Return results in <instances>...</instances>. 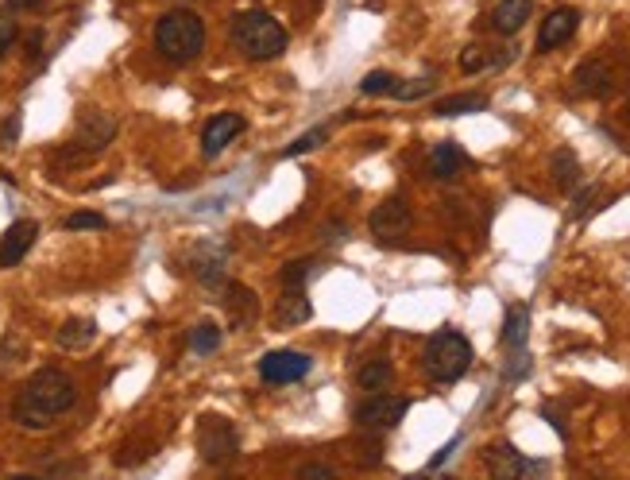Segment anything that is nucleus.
I'll return each instance as SVG.
<instances>
[{
	"instance_id": "obj_1",
	"label": "nucleus",
	"mask_w": 630,
	"mask_h": 480,
	"mask_svg": "<svg viewBox=\"0 0 630 480\" xmlns=\"http://www.w3.org/2000/svg\"><path fill=\"white\" fill-rule=\"evenodd\" d=\"M74 403H78L74 380H70L66 372H58V368H39L28 384H24V391H20V399H16V407H12V419L20 422L24 430H47V426H55L58 415H66Z\"/></svg>"
},
{
	"instance_id": "obj_2",
	"label": "nucleus",
	"mask_w": 630,
	"mask_h": 480,
	"mask_svg": "<svg viewBox=\"0 0 630 480\" xmlns=\"http://www.w3.org/2000/svg\"><path fill=\"white\" fill-rule=\"evenodd\" d=\"M232 47L252 62H267V59H279L287 51V31L275 16L267 12H236L232 16V28H229Z\"/></svg>"
},
{
	"instance_id": "obj_3",
	"label": "nucleus",
	"mask_w": 630,
	"mask_h": 480,
	"mask_svg": "<svg viewBox=\"0 0 630 480\" xmlns=\"http://www.w3.org/2000/svg\"><path fill=\"white\" fill-rule=\"evenodd\" d=\"M155 47L171 62H194L205 51V24L190 8H171L155 24Z\"/></svg>"
},
{
	"instance_id": "obj_4",
	"label": "nucleus",
	"mask_w": 630,
	"mask_h": 480,
	"mask_svg": "<svg viewBox=\"0 0 630 480\" xmlns=\"http://www.w3.org/2000/svg\"><path fill=\"white\" fill-rule=\"evenodd\" d=\"M472 368V345L457 330H441L426 345V372L437 384H457L460 376Z\"/></svg>"
},
{
	"instance_id": "obj_5",
	"label": "nucleus",
	"mask_w": 630,
	"mask_h": 480,
	"mask_svg": "<svg viewBox=\"0 0 630 480\" xmlns=\"http://www.w3.org/2000/svg\"><path fill=\"white\" fill-rule=\"evenodd\" d=\"M198 453L205 465H229L232 457L240 453V434L229 419L221 415H205L198 422Z\"/></svg>"
},
{
	"instance_id": "obj_6",
	"label": "nucleus",
	"mask_w": 630,
	"mask_h": 480,
	"mask_svg": "<svg viewBox=\"0 0 630 480\" xmlns=\"http://www.w3.org/2000/svg\"><path fill=\"white\" fill-rule=\"evenodd\" d=\"M406 411H410V399H402V395H372V399H364L360 407H356V426L360 430H391V426H399L406 419Z\"/></svg>"
},
{
	"instance_id": "obj_7",
	"label": "nucleus",
	"mask_w": 630,
	"mask_h": 480,
	"mask_svg": "<svg viewBox=\"0 0 630 480\" xmlns=\"http://www.w3.org/2000/svg\"><path fill=\"white\" fill-rule=\"evenodd\" d=\"M310 368H314V360L298 349H275V353L259 357V376L267 384H298Z\"/></svg>"
},
{
	"instance_id": "obj_8",
	"label": "nucleus",
	"mask_w": 630,
	"mask_h": 480,
	"mask_svg": "<svg viewBox=\"0 0 630 480\" xmlns=\"http://www.w3.org/2000/svg\"><path fill=\"white\" fill-rule=\"evenodd\" d=\"M116 136V120L109 113H101V109H86L82 117H78V136H74V148L82 151V155H97V151H105L113 144Z\"/></svg>"
},
{
	"instance_id": "obj_9",
	"label": "nucleus",
	"mask_w": 630,
	"mask_h": 480,
	"mask_svg": "<svg viewBox=\"0 0 630 480\" xmlns=\"http://www.w3.org/2000/svg\"><path fill=\"white\" fill-rule=\"evenodd\" d=\"M368 225H372V233L379 240H402L410 233L414 217H410V206H406L402 198H387V202H379L372 210Z\"/></svg>"
},
{
	"instance_id": "obj_10",
	"label": "nucleus",
	"mask_w": 630,
	"mask_h": 480,
	"mask_svg": "<svg viewBox=\"0 0 630 480\" xmlns=\"http://www.w3.org/2000/svg\"><path fill=\"white\" fill-rule=\"evenodd\" d=\"M240 132H244V117H240V113H217V117L205 124V132H201V151H205V159H217Z\"/></svg>"
},
{
	"instance_id": "obj_11",
	"label": "nucleus",
	"mask_w": 630,
	"mask_h": 480,
	"mask_svg": "<svg viewBox=\"0 0 630 480\" xmlns=\"http://www.w3.org/2000/svg\"><path fill=\"white\" fill-rule=\"evenodd\" d=\"M487 465H491V473H495V477H534V473H545L542 461L522 457V453H518L515 446H507V442L491 446V453H487Z\"/></svg>"
},
{
	"instance_id": "obj_12",
	"label": "nucleus",
	"mask_w": 630,
	"mask_h": 480,
	"mask_svg": "<svg viewBox=\"0 0 630 480\" xmlns=\"http://www.w3.org/2000/svg\"><path fill=\"white\" fill-rule=\"evenodd\" d=\"M580 28V12L576 8H557L542 20V31H538V51H553L561 43H569Z\"/></svg>"
},
{
	"instance_id": "obj_13",
	"label": "nucleus",
	"mask_w": 630,
	"mask_h": 480,
	"mask_svg": "<svg viewBox=\"0 0 630 480\" xmlns=\"http://www.w3.org/2000/svg\"><path fill=\"white\" fill-rule=\"evenodd\" d=\"M35 237H39V225H35V221H16V225L4 233V240H0V268H16L31 252Z\"/></svg>"
},
{
	"instance_id": "obj_14",
	"label": "nucleus",
	"mask_w": 630,
	"mask_h": 480,
	"mask_svg": "<svg viewBox=\"0 0 630 480\" xmlns=\"http://www.w3.org/2000/svg\"><path fill=\"white\" fill-rule=\"evenodd\" d=\"M573 82H576V93H584V97H607V93L615 90V74H611V66L600 59L576 66Z\"/></svg>"
},
{
	"instance_id": "obj_15",
	"label": "nucleus",
	"mask_w": 630,
	"mask_h": 480,
	"mask_svg": "<svg viewBox=\"0 0 630 480\" xmlns=\"http://www.w3.org/2000/svg\"><path fill=\"white\" fill-rule=\"evenodd\" d=\"M225 306H229L232 330H248V326L259 318L256 291H248L244 283H229V291H225Z\"/></svg>"
},
{
	"instance_id": "obj_16",
	"label": "nucleus",
	"mask_w": 630,
	"mask_h": 480,
	"mask_svg": "<svg viewBox=\"0 0 630 480\" xmlns=\"http://www.w3.org/2000/svg\"><path fill=\"white\" fill-rule=\"evenodd\" d=\"M530 12H534L530 0H499L495 12H491V28L499 31V35H515L530 20Z\"/></svg>"
},
{
	"instance_id": "obj_17",
	"label": "nucleus",
	"mask_w": 630,
	"mask_h": 480,
	"mask_svg": "<svg viewBox=\"0 0 630 480\" xmlns=\"http://www.w3.org/2000/svg\"><path fill=\"white\" fill-rule=\"evenodd\" d=\"M310 314H314V306L306 299V291H287L283 287V299H279V310H275V322L290 330V326H302V322H310Z\"/></svg>"
},
{
	"instance_id": "obj_18",
	"label": "nucleus",
	"mask_w": 630,
	"mask_h": 480,
	"mask_svg": "<svg viewBox=\"0 0 630 480\" xmlns=\"http://www.w3.org/2000/svg\"><path fill=\"white\" fill-rule=\"evenodd\" d=\"M468 167V155L460 151V144H453V140H445V144H437L430 155V171L437 175V179H457L460 171Z\"/></svg>"
},
{
	"instance_id": "obj_19",
	"label": "nucleus",
	"mask_w": 630,
	"mask_h": 480,
	"mask_svg": "<svg viewBox=\"0 0 630 480\" xmlns=\"http://www.w3.org/2000/svg\"><path fill=\"white\" fill-rule=\"evenodd\" d=\"M93 337H97V322H93V318H70V322H62V330L55 333V341L62 349H70V353L89 349Z\"/></svg>"
},
{
	"instance_id": "obj_20",
	"label": "nucleus",
	"mask_w": 630,
	"mask_h": 480,
	"mask_svg": "<svg viewBox=\"0 0 630 480\" xmlns=\"http://www.w3.org/2000/svg\"><path fill=\"white\" fill-rule=\"evenodd\" d=\"M526 337H530V310L526 306H511L507 322H503V345L515 353V349H526Z\"/></svg>"
},
{
	"instance_id": "obj_21",
	"label": "nucleus",
	"mask_w": 630,
	"mask_h": 480,
	"mask_svg": "<svg viewBox=\"0 0 630 480\" xmlns=\"http://www.w3.org/2000/svg\"><path fill=\"white\" fill-rule=\"evenodd\" d=\"M487 97L484 93H457V97H445L433 105L437 117H464V113H484Z\"/></svg>"
},
{
	"instance_id": "obj_22",
	"label": "nucleus",
	"mask_w": 630,
	"mask_h": 480,
	"mask_svg": "<svg viewBox=\"0 0 630 480\" xmlns=\"http://www.w3.org/2000/svg\"><path fill=\"white\" fill-rule=\"evenodd\" d=\"M194 275H198L201 283H221V275H225V252H217V248H198L194 252Z\"/></svg>"
},
{
	"instance_id": "obj_23",
	"label": "nucleus",
	"mask_w": 630,
	"mask_h": 480,
	"mask_svg": "<svg viewBox=\"0 0 630 480\" xmlns=\"http://www.w3.org/2000/svg\"><path fill=\"white\" fill-rule=\"evenodd\" d=\"M553 179H557L561 190H576V182H580V159H576V151L569 148L553 151Z\"/></svg>"
},
{
	"instance_id": "obj_24",
	"label": "nucleus",
	"mask_w": 630,
	"mask_h": 480,
	"mask_svg": "<svg viewBox=\"0 0 630 480\" xmlns=\"http://www.w3.org/2000/svg\"><path fill=\"white\" fill-rule=\"evenodd\" d=\"M360 388L364 391H383L391 380H395V368H391V360H368L364 368H360Z\"/></svg>"
},
{
	"instance_id": "obj_25",
	"label": "nucleus",
	"mask_w": 630,
	"mask_h": 480,
	"mask_svg": "<svg viewBox=\"0 0 630 480\" xmlns=\"http://www.w3.org/2000/svg\"><path fill=\"white\" fill-rule=\"evenodd\" d=\"M314 271H317V260H290V264H283L279 279H283L287 291H306V283H310Z\"/></svg>"
},
{
	"instance_id": "obj_26",
	"label": "nucleus",
	"mask_w": 630,
	"mask_h": 480,
	"mask_svg": "<svg viewBox=\"0 0 630 480\" xmlns=\"http://www.w3.org/2000/svg\"><path fill=\"white\" fill-rule=\"evenodd\" d=\"M507 59H511V55H499V59H495L487 47H468V51L460 55V70H464V74H480L487 66H503Z\"/></svg>"
},
{
	"instance_id": "obj_27",
	"label": "nucleus",
	"mask_w": 630,
	"mask_h": 480,
	"mask_svg": "<svg viewBox=\"0 0 630 480\" xmlns=\"http://www.w3.org/2000/svg\"><path fill=\"white\" fill-rule=\"evenodd\" d=\"M190 345H194V353H217L221 349V326L217 322H198L194 333H190Z\"/></svg>"
},
{
	"instance_id": "obj_28",
	"label": "nucleus",
	"mask_w": 630,
	"mask_h": 480,
	"mask_svg": "<svg viewBox=\"0 0 630 480\" xmlns=\"http://www.w3.org/2000/svg\"><path fill=\"white\" fill-rule=\"evenodd\" d=\"M329 140V124H317V128H310L306 136H298L294 144H287L283 148V159H294V155H306V151H314L317 144H325Z\"/></svg>"
},
{
	"instance_id": "obj_29",
	"label": "nucleus",
	"mask_w": 630,
	"mask_h": 480,
	"mask_svg": "<svg viewBox=\"0 0 630 480\" xmlns=\"http://www.w3.org/2000/svg\"><path fill=\"white\" fill-rule=\"evenodd\" d=\"M395 86H399V78H395V74H387V70H372V74L360 82V93L379 97V93H395Z\"/></svg>"
},
{
	"instance_id": "obj_30",
	"label": "nucleus",
	"mask_w": 630,
	"mask_h": 480,
	"mask_svg": "<svg viewBox=\"0 0 630 480\" xmlns=\"http://www.w3.org/2000/svg\"><path fill=\"white\" fill-rule=\"evenodd\" d=\"M433 86H437L433 78H414V82H399L391 97H395V101H418V97H426V93H433Z\"/></svg>"
},
{
	"instance_id": "obj_31",
	"label": "nucleus",
	"mask_w": 630,
	"mask_h": 480,
	"mask_svg": "<svg viewBox=\"0 0 630 480\" xmlns=\"http://www.w3.org/2000/svg\"><path fill=\"white\" fill-rule=\"evenodd\" d=\"M62 225H66V229H74V233H78V229H105V225H109V221H105V217H101V213H70V217H66V221H62Z\"/></svg>"
},
{
	"instance_id": "obj_32",
	"label": "nucleus",
	"mask_w": 630,
	"mask_h": 480,
	"mask_svg": "<svg viewBox=\"0 0 630 480\" xmlns=\"http://www.w3.org/2000/svg\"><path fill=\"white\" fill-rule=\"evenodd\" d=\"M16 35H20V31H16V20H12L8 12H0V59H4L8 51H12V43H16Z\"/></svg>"
},
{
	"instance_id": "obj_33",
	"label": "nucleus",
	"mask_w": 630,
	"mask_h": 480,
	"mask_svg": "<svg viewBox=\"0 0 630 480\" xmlns=\"http://www.w3.org/2000/svg\"><path fill=\"white\" fill-rule=\"evenodd\" d=\"M596 198H600V186H588V190L576 198V210H573L576 217H588L592 210H600V206H596Z\"/></svg>"
},
{
	"instance_id": "obj_34",
	"label": "nucleus",
	"mask_w": 630,
	"mask_h": 480,
	"mask_svg": "<svg viewBox=\"0 0 630 480\" xmlns=\"http://www.w3.org/2000/svg\"><path fill=\"white\" fill-rule=\"evenodd\" d=\"M16 136H20V113H12V120L0 128V140H4V148H12V144H16Z\"/></svg>"
},
{
	"instance_id": "obj_35",
	"label": "nucleus",
	"mask_w": 630,
	"mask_h": 480,
	"mask_svg": "<svg viewBox=\"0 0 630 480\" xmlns=\"http://www.w3.org/2000/svg\"><path fill=\"white\" fill-rule=\"evenodd\" d=\"M453 450H457V442H449V446H445V450L437 453V457H433V461H430V469H441V465H445V461H449V457H453Z\"/></svg>"
},
{
	"instance_id": "obj_36",
	"label": "nucleus",
	"mask_w": 630,
	"mask_h": 480,
	"mask_svg": "<svg viewBox=\"0 0 630 480\" xmlns=\"http://www.w3.org/2000/svg\"><path fill=\"white\" fill-rule=\"evenodd\" d=\"M302 477H333V469H329V465H306Z\"/></svg>"
},
{
	"instance_id": "obj_37",
	"label": "nucleus",
	"mask_w": 630,
	"mask_h": 480,
	"mask_svg": "<svg viewBox=\"0 0 630 480\" xmlns=\"http://www.w3.org/2000/svg\"><path fill=\"white\" fill-rule=\"evenodd\" d=\"M8 8H20V12H31V8H39V0H8Z\"/></svg>"
}]
</instances>
